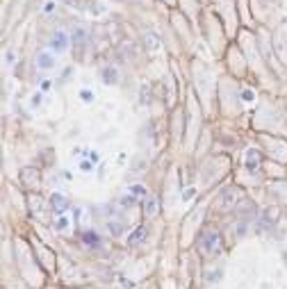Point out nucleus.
<instances>
[{"label":"nucleus","instance_id":"f257e3e1","mask_svg":"<svg viewBox=\"0 0 287 289\" xmlns=\"http://www.w3.org/2000/svg\"><path fill=\"white\" fill-rule=\"evenodd\" d=\"M50 50H55V53H62V50H66V46H69V37H66V32H55V37L50 39Z\"/></svg>","mask_w":287,"mask_h":289},{"label":"nucleus","instance_id":"f03ea898","mask_svg":"<svg viewBox=\"0 0 287 289\" xmlns=\"http://www.w3.org/2000/svg\"><path fill=\"white\" fill-rule=\"evenodd\" d=\"M37 64H39V69L41 71H48L55 66V57L48 53H39V57H37Z\"/></svg>","mask_w":287,"mask_h":289},{"label":"nucleus","instance_id":"7ed1b4c3","mask_svg":"<svg viewBox=\"0 0 287 289\" xmlns=\"http://www.w3.org/2000/svg\"><path fill=\"white\" fill-rule=\"evenodd\" d=\"M55 12V3H46L44 5V14H53Z\"/></svg>","mask_w":287,"mask_h":289},{"label":"nucleus","instance_id":"20e7f679","mask_svg":"<svg viewBox=\"0 0 287 289\" xmlns=\"http://www.w3.org/2000/svg\"><path fill=\"white\" fill-rule=\"evenodd\" d=\"M80 169H82V171H91V162H80Z\"/></svg>","mask_w":287,"mask_h":289},{"label":"nucleus","instance_id":"39448f33","mask_svg":"<svg viewBox=\"0 0 287 289\" xmlns=\"http://www.w3.org/2000/svg\"><path fill=\"white\" fill-rule=\"evenodd\" d=\"M80 98H82V100H91V93L89 91H82V93H80Z\"/></svg>","mask_w":287,"mask_h":289},{"label":"nucleus","instance_id":"423d86ee","mask_svg":"<svg viewBox=\"0 0 287 289\" xmlns=\"http://www.w3.org/2000/svg\"><path fill=\"white\" fill-rule=\"evenodd\" d=\"M242 96H244V100H253V91H244Z\"/></svg>","mask_w":287,"mask_h":289}]
</instances>
